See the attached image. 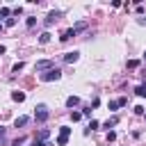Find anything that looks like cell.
I'll list each match as a JSON object with an SVG mask.
<instances>
[{
    "instance_id": "1",
    "label": "cell",
    "mask_w": 146,
    "mask_h": 146,
    "mask_svg": "<svg viewBox=\"0 0 146 146\" xmlns=\"http://www.w3.org/2000/svg\"><path fill=\"white\" fill-rule=\"evenodd\" d=\"M39 78H41V82H55V80H59V78H62V71L52 66V68H48V71H43V73H41Z\"/></svg>"
},
{
    "instance_id": "2",
    "label": "cell",
    "mask_w": 146,
    "mask_h": 146,
    "mask_svg": "<svg viewBox=\"0 0 146 146\" xmlns=\"http://www.w3.org/2000/svg\"><path fill=\"white\" fill-rule=\"evenodd\" d=\"M48 116H50L48 107H46V105H36V112H34V121L43 123V121H48Z\"/></svg>"
},
{
    "instance_id": "3",
    "label": "cell",
    "mask_w": 146,
    "mask_h": 146,
    "mask_svg": "<svg viewBox=\"0 0 146 146\" xmlns=\"http://www.w3.org/2000/svg\"><path fill=\"white\" fill-rule=\"evenodd\" d=\"M59 16H62V11H48V16L43 18V25H46V27H50V25H52Z\"/></svg>"
},
{
    "instance_id": "4",
    "label": "cell",
    "mask_w": 146,
    "mask_h": 146,
    "mask_svg": "<svg viewBox=\"0 0 146 146\" xmlns=\"http://www.w3.org/2000/svg\"><path fill=\"white\" fill-rule=\"evenodd\" d=\"M34 68L36 71H48V68H52V59H41V62L34 64Z\"/></svg>"
},
{
    "instance_id": "5",
    "label": "cell",
    "mask_w": 146,
    "mask_h": 146,
    "mask_svg": "<svg viewBox=\"0 0 146 146\" xmlns=\"http://www.w3.org/2000/svg\"><path fill=\"white\" fill-rule=\"evenodd\" d=\"M78 57H80V52L73 50V52H66V55H64V62H66V64H73V62H78Z\"/></svg>"
},
{
    "instance_id": "6",
    "label": "cell",
    "mask_w": 146,
    "mask_h": 146,
    "mask_svg": "<svg viewBox=\"0 0 146 146\" xmlns=\"http://www.w3.org/2000/svg\"><path fill=\"white\" fill-rule=\"evenodd\" d=\"M27 123H30V116H18V119L14 121L16 128H23V125H27Z\"/></svg>"
},
{
    "instance_id": "7",
    "label": "cell",
    "mask_w": 146,
    "mask_h": 146,
    "mask_svg": "<svg viewBox=\"0 0 146 146\" xmlns=\"http://www.w3.org/2000/svg\"><path fill=\"white\" fill-rule=\"evenodd\" d=\"M116 123H119V116H112V119H107V121L103 123V128H105V130H110V128H114Z\"/></svg>"
},
{
    "instance_id": "8",
    "label": "cell",
    "mask_w": 146,
    "mask_h": 146,
    "mask_svg": "<svg viewBox=\"0 0 146 146\" xmlns=\"http://www.w3.org/2000/svg\"><path fill=\"white\" fill-rule=\"evenodd\" d=\"M135 94H137L139 98H146V82H141V84H137V89H135Z\"/></svg>"
},
{
    "instance_id": "9",
    "label": "cell",
    "mask_w": 146,
    "mask_h": 146,
    "mask_svg": "<svg viewBox=\"0 0 146 146\" xmlns=\"http://www.w3.org/2000/svg\"><path fill=\"white\" fill-rule=\"evenodd\" d=\"M73 36H75V30L71 27V30H66V32L59 36V41H68V39H73Z\"/></svg>"
},
{
    "instance_id": "10",
    "label": "cell",
    "mask_w": 146,
    "mask_h": 146,
    "mask_svg": "<svg viewBox=\"0 0 146 146\" xmlns=\"http://www.w3.org/2000/svg\"><path fill=\"white\" fill-rule=\"evenodd\" d=\"M11 100L23 103V100H25V94H23V91H11Z\"/></svg>"
},
{
    "instance_id": "11",
    "label": "cell",
    "mask_w": 146,
    "mask_h": 146,
    "mask_svg": "<svg viewBox=\"0 0 146 146\" xmlns=\"http://www.w3.org/2000/svg\"><path fill=\"white\" fill-rule=\"evenodd\" d=\"M75 105H80V98L78 96H68L66 98V107H75Z\"/></svg>"
},
{
    "instance_id": "12",
    "label": "cell",
    "mask_w": 146,
    "mask_h": 146,
    "mask_svg": "<svg viewBox=\"0 0 146 146\" xmlns=\"http://www.w3.org/2000/svg\"><path fill=\"white\" fill-rule=\"evenodd\" d=\"M48 41H50V32H41V34H39V43H41V46H46Z\"/></svg>"
},
{
    "instance_id": "13",
    "label": "cell",
    "mask_w": 146,
    "mask_h": 146,
    "mask_svg": "<svg viewBox=\"0 0 146 146\" xmlns=\"http://www.w3.org/2000/svg\"><path fill=\"white\" fill-rule=\"evenodd\" d=\"M119 107H121V105H119V100H110V103H107V110H110V112H116Z\"/></svg>"
},
{
    "instance_id": "14",
    "label": "cell",
    "mask_w": 146,
    "mask_h": 146,
    "mask_svg": "<svg viewBox=\"0 0 146 146\" xmlns=\"http://www.w3.org/2000/svg\"><path fill=\"white\" fill-rule=\"evenodd\" d=\"M48 135H50V130H48V128H43V130H41V132L36 135V139H41V141H46V139H48Z\"/></svg>"
},
{
    "instance_id": "15",
    "label": "cell",
    "mask_w": 146,
    "mask_h": 146,
    "mask_svg": "<svg viewBox=\"0 0 146 146\" xmlns=\"http://www.w3.org/2000/svg\"><path fill=\"white\" fill-rule=\"evenodd\" d=\"M59 135H62V137H68V135H71V128H68V125H62V128H59Z\"/></svg>"
},
{
    "instance_id": "16",
    "label": "cell",
    "mask_w": 146,
    "mask_h": 146,
    "mask_svg": "<svg viewBox=\"0 0 146 146\" xmlns=\"http://www.w3.org/2000/svg\"><path fill=\"white\" fill-rule=\"evenodd\" d=\"M73 30H75V34H78V32H82V30H87V23L82 21V23H78V25H75Z\"/></svg>"
},
{
    "instance_id": "17",
    "label": "cell",
    "mask_w": 146,
    "mask_h": 146,
    "mask_svg": "<svg viewBox=\"0 0 146 146\" xmlns=\"http://www.w3.org/2000/svg\"><path fill=\"white\" fill-rule=\"evenodd\" d=\"M9 14H11V11H9L7 7H0V18H9Z\"/></svg>"
},
{
    "instance_id": "18",
    "label": "cell",
    "mask_w": 146,
    "mask_h": 146,
    "mask_svg": "<svg viewBox=\"0 0 146 146\" xmlns=\"http://www.w3.org/2000/svg\"><path fill=\"white\" fill-rule=\"evenodd\" d=\"M32 146H52V144H50V141H41V139H34V141H32Z\"/></svg>"
},
{
    "instance_id": "19",
    "label": "cell",
    "mask_w": 146,
    "mask_h": 146,
    "mask_svg": "<svg viewBox=\"0 0 146 146\" xmlns=\"http://www.w3.org/2000/svg\"><path fill=\"white\" fill-rule=\"evenodd\" d=\"M66 141H68V137H62V135L57 137V146H66Z\"/></svg>"
},
{
    "instance_id": "20",
    "label": "cell",
    "mask_w": 146,
    "mask_h": 146,
    "mask_svg": "<svg viewBox=\"0 0 146 146\" xmlns=\"http://www.w3.org/2000/svg\"><path fill=\"white\" fill-rule=\"evenodd\" d=\"M71 119H73V121H80V119H82V112H71Z\"/></svg>"
},
{
    "instance_id": "21",
    "label": "cell",
    "mask_w": 146,
    "mask_h": 146,
    "mask_svg": "<svg viewBox=\"0 0 146 146\" xmlns=\"http://www.w3.org/2000/svg\"><path fill=\"white\" fill-rule=\"evenodd\" d=\"M116 139V132L114 130H107V141H114Z\"/></svg>"
},
{
    "instance_id": "22",
    "label": "cell",
    "mask_w": 146,
    "mask_h": 146,
    "mask_svg": "<svg viewBox=\"0 0 146 146\" xmlns=\"http://www.w3.org/2000/svg\"><path fill=\"white\" fill-rule=\"evenodd\" d=\"M23 68H25V64H23V62H18V64L14 66V73H18V71H23Z\"/></svg>"
},
{
    "instance_id": "23",
    "label": "cell",
    "mask_w": 146,
    "mask_h": 146,
    "mask_svg": "<svg viewBox=\"0 0 146 146\" xmlns=\"http://www.w3.org/2000/svg\"><path fill=\"white\" fill-rule=\"evenodd\" d=\"M89 130H98V121H91L89 128H87V132H89Z\"/></svg>"
},
{
    "instance_id": "24",
    "label": "cell",
    "mask_w": 146,
    "mask_h": 146,
    "mask_svg": "<svg viewBox=\"0 0 146 146\" xmlns=\"http://www.w3.org/2000/svg\"><path fill=\"white\" fill-rule=\"evenodd\" d=\"M5 25H7V27H11V25H16V18H7V21H5Z\"/></svg>"
},
{
    "instance_id": "25",
    "label": "cell",
    "mask_w": 146,
    "mask_h": 146,
    "mask_svg": "<svg viewBox=\"0 0 146 146\" xmlns=\"http://www.w3.org/2000/svg\"><path fill=\"white\" fill-rule=\"evenodd\" d=\"M34 23H36V18H34V16H30V18H27V27H34Z\"/></svg>"
},
{
    "instance_id": "26",
    "label": "cell",
    "mask_w": 146,
    "mask_h": 146,
    "mask_svg": "<svg viewBox=\"0 0 146 146\" xmlns=\"http://www.w3.org/2000/svg\"><path fill=\"white\" fill-rule=\"evenodd\" d=\"M128 66H130V68H137V66H139V62H137V59H130V62H128Z\"/></svg>"
},
{
    "instance_id": "27",
    "label": "cell",
    "mask_w": 146,
    "mask_h": 146,
    "mask_svg": "<svg viewBox=\"0 0 146 146\" xmlns=\"http://www.w3.org/2000/svg\"><path fill=\"white\" fill-rule=\"evenodd\" d=\"M119 105H121V107H123V105H128V98H125V96H121V98H119Z\"/></svg>"
},
{
    "instance_id": "28",
    "label": "cell",
    "mask_w": 146,
    "mask_h": 146,
    "mask_svg": "<svg viewBox=\"0 0 146 146\" xmlns=\"http://www.w3.org/2000/svg\"><path fill=\"white\" fill-rule=\"evenodd\" d=\"M5 50H7V48H5V46H0V55H5Z\"/></svg>"
},
{
    "instance_id": "29",
    "label": "cell",
    "mask_w": 146,
    "mask_h": 146,
    "mask_svg": "<svg viewBox=\"0 0 146 146\" xmlns=\"http://www.w3.org/2000/svg\"><path fill=\"white\" fill-rule=\"evenodd\" d=\"M2 27H5V25H2V23H0V32H2Z\"/></svg>"
},
{
    "instance_id": "30",
    "label": "cell",
    "mask_w": 146,
    "mask_h": 146,
    "mask_svg": "<svg viewBox=\"0 0 146 146\" xmlns=\"http://www.w3.org/2000/svg\"><path fill=\"white\" fill-rule=\"evenodd\" d=\"M11 146H16V144H11Z\"/></svg>"
}]
</instances>
